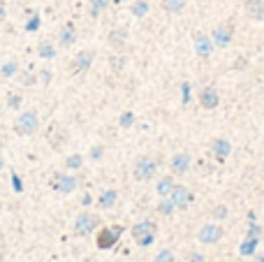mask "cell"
I'll return each instance as SVG.
<instances>
[{
  "mask_svg": "<svg viewBox=\"0 0 264 262\" xmlns=\"http://www.w3.org/2000/svg\"><path fill=\"white\" fill-rule=\"evenodd\" d=\"M123 65H125V56H111V67L114 70H123Z\"/></svg>",
  "mask_w": 264,
  "mask_h": 262,
  "instance_id": "484cf974",
  "label": "cell"
},
{
  "mask_svg": "<svg viewBox=\"0 0 264 262\" xmlns=\"http://www.w3.org/2000/svg\"><path fill=\"white\" fill-rule=\"evenodd\" d=\"M146 12H149V3L146 0H132V14L137 19L146 17Z\"/></svg>",
  "mask_w": 264,
  "mask_h": 262,
  "instance_id": "44dd1931",
  "label": "cell"
},
{
  "mask_svg": "<svg viewBox=\"0 0 264 262\" xmlns=\"http://www.w3.org/2000/svg\"><path fill=\"white\" fill-rule=\"evenodd\" d=\"M74 40H77V31H74L72 24H65L58 33V44L60 47H72Z\"/></svg>",
  "mask_w": 264,
  "mask_h": 262,
  "instance_id": "5bb4252c",
  "label": "cell"
},
{
  "mask_svg": "<svg viewBox=\"0 0 264 262\" xmlns=\"http://www.w3.org/2000/svg\"><path fill=\"white\" fill-rule=\"evenodd\" d=\"M109 3H111V0H90V14H93V17H100V12L107 10Z\"/></svg>",
  "mask_w": 264,
  "mask_h": 262,
  "instance_id": "603a6c76",
  "label": "cell"
},
{
  "mask_svg": "<svg viewBox=\"0 0 264 262\" xmlns=\"http://www.w3.org/2000/svg\"><path fill=\"white\" fill-rule=\"evenodd\" d=\"M114 3H125V0H114Z\"/></svg>",
  "mask_w": 264,
  "mask_h": 262,
  "instance_id": "d590c367",
  "label": "cell"
},
{
  "mask_svg": "<svg viewBox=\"0 0 264 262\" xmlns=\"http://www.w3.org/2000/svg\"><path fill=\"white\" fill-rule=\"evenodd\" d=\"M90 156H93V158H100V156H102V147L93 149V151H90Z\"/></svg>",
  "mask_w": 264,
  "mask_h": 262,
  "instance_id": "f546056e",
  "label": "cell"
},
{
  "mask_svg": "<svg viewBox=\"0 0 264 262\" xmlns=\"http://www.w3.org/2000/svg\"><path fill=\"white\" fill-rule=\"evenodd\" d=\"M37 128H40V116L37 111L28 109V111H21L14 123V133L21 135V137H30V135H35Z\"/></svg>",
  "mask_w": 264,
  "mask_h": 262,
  "instance_id": "6da1fadb",
  "label": "cell"
},
{
  "mask_svg": "<svg viewBox=\"0 0 264 262\" xmlns=\"http://www.w3.org/2000/svg\"><path fill=\"white\" fill-rule=\"evenodd\" d=\"M7 17V10H5V5H3V3H0V21H3V19Z\"/></svg>",
  "mask_w": 264,
  "mask_h": 262,
  "instance_id": "1f68e13d",
  "label": "cell"
},
{
  "mask_svg": "<svg viewBox=\"0 0 264 262\" xmlns=\"http://www.w3.org/2000/svg\"><path fill=\"white\" fill-rule=\"evenodd\" d=\"M97 227V218H95V213H79L77 220H74V234L77 237H88L90 232H95Z\"/></svg>",
  "mask_w": 264,
  "mask_h": 262,
  "instance_id": "277c9868",
  "label": "cell"
},
{
  "mask_svg": "<svg viewBox=\"0 0 264 262\" xmlns=\"http://www.w3.org/2000/svg\"><path fill=\"white\" fill-rule=\"evenodd\" d=\"M195 51H197L199 58H209L211 51H213V40L206 37L204 33H195Z\"/></svg>",
  "mask_w": 264,
  "mask_h": 262,
  "instance_id": "8fae6325",
  "label": "cell"
},
{
  "mask_svg": "<svg viewBox=\"0 0 264 262\" xmlns=\"http://www.w3.org/2000/svg\"><path fill=\"white\" fill-rule=\"evenodd\" d=\"M116 200H118V193H116L114 188H109V190H104L102 195H100L97 207H100V209H111L116 204Z\"/></svg>",
  "mask_w": 264,
  "mask_h": 262,
  "instance_id": "ac0fdd59",
  "label": "cell"
},
{
  "mask_svg": "<svg viewBox=\"0 0 264 262\" xmlns=\"http://www.w3.org/2000/svg\"><path fill=\"white\" fill-rule=\"evenodd\" d=\"M132 237L139 246H149L156 239V223L153 220H139L137 225L132 227Z\"/></svg>",
  "mask_w": 264,
  "mask_h": 262,
  "instance_id": "7a4b0ae2",
  "label": "cell"
},
{
  "mask_svg": "<svg viewBox=\"0 0 264 262\" xmlns=\"http://www.w3.org/2000/svg\"><path fill=\"white\" fill-rule=\"evenodd\" d=\"M216 216H227V209H225V207H218V209H216Z\"/></svg>",
  "mask_w": 264,
  "mask_h": 262,
  "instance_id": "4dcf8cb0",
  "label": "cell"
},
{
  "mask_svg": "<svg viewBox=\"0 0 264 262\" xmlns=\"http://www.w3.org/2000/svg\"><path fill=\"white\" fill-rule=\"evenodd\" d=\"M17 72V63H7V65H3V77H12V74Z\"/></svg>",
  "mask_w": 264,
  "mask_h": 262,
  "instance_id": "4316f807",
  "label": "cell"
},
{
  "mask_svg": "<svg viewBox=\"0 0 264 262\" xmlns=\"http://www.w3.org/2000/svg\"><path fill=\"white\" fill-rule=\"evenodd\" d=\"M77 186H79L77 177H70V174H56V177H54V188L58 190V193H63V195L74 193Z\"/></svg>",
  "mask_w": 264,
  "mask_h": 262,
  "instance_id": "ba28073f",
  "label": "cell"
},
{
  "mask_svg": "<svg viewBox=\"0 0 264 262\" xmlns=\"http://www.w3.org/2000/svg\"><path fill=\"white\" fill-rule=\"evenodd\" d=\"M222 227L220 225H216V223H206V225H202L199 227V232H197V239L202 241V244H218L222 239Z\"/></svg>",
  "mask_w": 264,
  "mask_h": 262,
  "instance_id": "8992f818",
  "label": "cell"
},
{
  "mask_svg": "<svg viewBox=\"0 0 264 262\" xmlns=\"http://www.w3.org/2000/svg\"><path fill=\"white\" fill-rule=\"evenodd\" d=\"M190 163H192V158H190V153H186V151H179V153H174L172 156V160H169V167H172V172L174 174H186L188 170H190Z\"/></svg>",
  "mask_w": 264,
  "mask_h": 262,
  "instance_id": "9c48e42d",
  "label": "cell"
},
{
  "mask_svg": "<svg viewBox=\"0 0 264 262\" xmlns=\"http://www.w3.org/2000/svg\"><path fill=\"white\" fill-rule=\"evenodd\" d=\"M255 262H264V253H262V257H257V260H255Z\"/></svg>",
  "mask_w": 264,
  "mask_h": 262,
  "instance_id": "e575fe53",
  "label": "cell"
},
{
  "mask_svg": "<svg viewBox=\"0 0 264 262\" xmlns=\"http://www.w3.org/2000/svg\"><path fill=\"white\" fill-rule=\"evenodd\" d=\"M232 37H234V24L232 21H225V24L216 26V31L211 33V40L216 47H227L232 42Z\"/></svg>",
  "mask_w": 264,
  "mask_h": 262,
  "instance_id": "5b68a950",
  "label": "cell"
},
{
  "mask_svg": "<svg viewBox=\"0 0 264 262\" xmlns=\"http://www.w3.org/2000/svg\"><path fill=\"white\" fill-rule=\"evenodd\" d=\"M246 14L252 21H264V0H246Z\"/></svg>",
  "mask_w": 264,
  "mask_h": 262,
  "instance_id": "4fadbf2b",
  "label": "cell"
},
{
  "mask_svg": "<svg viewBox=\"0 0 264 262\" xmlns=\"http://www.w3.org/2000/svg\"><path fill=\"white\" fill-rule=\"evenodd\" d=\"M188 5V0H162V10L167 14H179L183 12Z\"/></svg>",
  "mask_w": 264,
  "mask_h": 262,
  "instance_id": "d6986e66",
  "label": "cell"
},
{
  "mask_svg": "<svg viewBox=\"0 0 264 262\" xmlns=\"http://www.w3.org/2000/svg\"><path fill=\"white\" fill-rule=\"evenodd\" d=\"M156 170H158L156 160L149 158V156H144V158H139L137 163H135V170H132V174H135V179H137V181H151V179L156 177Z\"/></svg>",
  "mask_w": 264,
  "mask_h": 262,
  "instance_id": "3957f363",
  "label": "cell"
},
{
  "mask_svg": "<svg viewBox=\"0 0 264 262\" xmlns=\"http://www.w3.org/2000/svg\"><path fill=\"white\" fill-rule=\"evenodd\" d=\"M158 211L162 213V216H172V213L176 211L174 202L169 200V197H165V200H160V204H158Z\"/></svg>",
  "mask_w": 264,
  "mask_h": 262,
  "instance_id": "7402d4cb",
  "label": "cell"
},
{
  "mask_svg": "<svg viewBox=\"0 0 264 262\" xmlns=\"http://www.w3.org/2000/svg\"><path fill=\"white\" fill-rule=\"evenodd\" d=\"M84 165V158L79 156V153H72V156H67V160H65V167L67 170H79Z\"/></svg>",
  "mask_w": 264,
  "mask_h": 262,
  "instance_id": "cb8c5ba5",
  "label": "cell"
},
{
  "mask_svg": "<svg viewBox=\"0 0 264 262\" xmlns=\"http://www.w3.org/2000/svg\"><path fill=\"white\" fill-rule=\"evenodd\" d=\"M3 167H5V158H3V156H0V170H3Z\"/></svg>",
  "mask_w": 264,
  "mask_h": 262,
  "instance_id": "836d02e7",
  "label": "cell"
},
{
  "mask_svg": "<svg viewBox=\"0 0 264 262\" xmlns=\"http://www.w3.org/2000/svg\"><path fill=\"white\" fill-rule=\"evenodd\" d=\"M130 123H135V116H132V114H123V118H120V125H123V128H127Z\"/></svg>",
  "mask_w": 264,
  "mask_h": 262,
  "instance_id": "f1b7e54d",
  "label": "cell"
},
{
  "mask_svg": "<svg viewBox=\"0 0 264 262\" xmlns=\"http://www.w3.org/2000/svg\"><path fill=\"white\" fill-rule=\"evenodd\" d=\"M37 51H40L42 58H54V44L51 42H42L40 47H37Z\"/></svg>",
  "mask_w": 264,
  "mask_h": 262,
  "instance_id": "d4e9b609",
  "label": "cell"
},
{
  "mask_svg": "<svg viewBox=\"0 0 264 262\" xmlns=\"http://www.w3.org/2000/svg\"><path fill=\"white\" fill-rule=\"evenodd\" d=\"M118 234H120V227H114V230H102V232H100V239H97V246H100V248H109V246L118 239Z\"/></svg>",
  "mask_w": 264,
  "mask_h": 262,
  "instance_id": "2e32d148",
  "label": "cell"
},
{
  "mask_svg": "<svg viewBox=\"0 0 264 262\" xmlns=\"http://www.w3.org/2000/svg\"><path fill=\"white\" fill-rule=\"evenodd\" d=\"M125 42H127V31H125V28H116V31L109 33V44H111L116 51L123 49Z\"/></svg>",
  "mask_w": 264,
  "mask_h": 262,
  "instance_id": "9a60e30c",
  "label": "cell"
},
{
  "mask_svg": "<svg viewBox=\"0 0 264 262\" xmlns=\"http://www.w3.org/2000/svg\"><path fill=\"white\" fill-rule=\"evenodd\" d=\"M19 102H21V100H19V98H17V95H14V98H12V100H10V104H12V107H17V104H19Z\"/></svg>",
  "mask_w": 264,
  "mask_h": 262,
  "instance_id": "d6a6232c",
  "label": "cell"
},
{
  "mask_svg": "<svg viewBox=\"0 0 264 262\" xmlns=\"http://www.w3.org/2000/svg\"><path fill=\"white\" fill-rule=\"evenodd\" d=\"M169 200L174 202L176 209H188V204L192 202V193L186 186H174V190L169 193Z\"/></svg>",
  "mask_w": 264,
  "mask_h": 262,
  "instance_id": "30bf717a",
  "label": "cell"
},
{
  "mask_svg": "<svg viewBox=\"0 0 264 262\" xmlns=\"http://www.w3.org/2000/svg\"><path fill=\"white\" fill-rule=\"evenodd\" d=\"M156 262H172V250H160V257Z\"/></svg>",
  "mask_w": 264,
  "mask_h": 262,
  "instance_id": "83f0119b",
  "label": "cell"
},
{
  "mask_svg": "<svg viewBox=\"0 0 264 262\" xmlns=\"http://www.w3.org/2000/svg\"><path fill=\"white\" fill-rule=\"evenodd\" d=\"M211 149H213V153H216L218 160H225L229 156V151H232V147H229L227 140H213V144H211Z\"/></svg>",
  "mask_w": 264,
  "mask_h": 262,
  "instance_id": "e0dca14e",
  "label": "cell"
},
{
  "mask_svg": "<svg viewBox=\"0 0 264 262\" xmlns=\"http://www.w3.org/2000/svg\"><path fill=\"white\" fill-rule=\"evenodd\" d=\"M174 179L172 177H162L160 181H158V186H156V190H158V195L160 197H169V193H172V190H174Z\"/></svg>",
  "mask_w": 264,
  "mask_h": 262,
  "instance_id": "ffe728a7",
  "label": "cell"
},
{
  "mask_svg": "<svg viewBox=\"0 0 264 262\" xmlns=\"http://www.w3.org/2000/svg\"><path fill=\"white\" fill-rule=\"evenodd\" d=\"M93 58H95V54H93L90 49L79 51V54L74 56V61H72V72H77V74L88 72L90 65H93Z\"/></svg>",
  "mask_w": 264,
  "mask_h": 262,
  "instance_id": "52a82bcc",
  "label": "cell"
},
{
  "mask_svg": "<svg viewBox=\"0 0 264 262\" xmlns=\"http://www.w3.org/2000/svg\"><path fill=\"white\" fill-rule=\"evenodd\" d=\"M199 104L204 107V109H216L218 104H220V95L213 86H206L204 91L199 93Z\"/></svg>",
  "mask_w": 264,
  "mask_h": 262,
  "instance_id": "7c38bea8",
  "label": "cell"
}]
</instances>
